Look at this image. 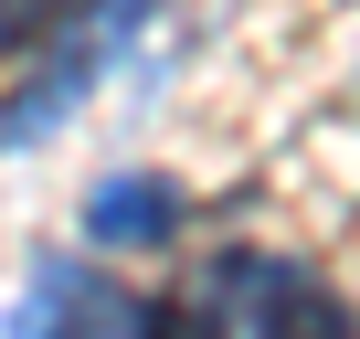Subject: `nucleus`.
Wrapping results in <instances>:
<instances>
[{"instance_id":"3","label":"nucleus","mask_w":360,"mask_h":339,"mask_svg":"<svg viewBox=\"0 0 360 339\" xmlns=\"http://www.w3.org/2000/svg\"><path fill=\"white\" fill-rule=\"evenodd\" d=\"M11 339H148V307L96 255H32L11 297Z\"/></svg>"},{"instance_id":"2","label":"nucleus","mask_w":360,"mask_h":339,"mask_svg":"<svg viewBox=\"0 0 360 339\" xmlns=\"http://www.w3.org/2000/svg\"><path fill=\"white\" fill-rule=\"evenodd\" d=\"M159 22V0H85L75 11V32L11 85V106H0V159H22V148H43V138H64V117L127 64V43Z\"/></svg>"},{"instance_id":"1","label":"nucleus","mask_w":360,"mask_h":339,"mask_svg":"<svg viewBox=\"0 0 360 339\" xmlns=\"http://www.w3.org/2000/svg\"><path fill=\"white\" fill-rule=\"evenodd\" d=\"M148 339H360V318L339 307V286L318 265L233 244L202 265V286L180 307H148Z\"/></svg>"},{"instance_id":"5","label":"nucleus","mask_w":360,"mask_h":339,"mask_svg":"<svg viewBox=\"0 0 360 339\" xmlns=\"http://www.w3.org/2000/svg\"><path fill=\"white\" fill-rule=\"evenodd\" d=\"M64 11H85V0H0V43H32V32H53Z\"/></svg>"},{"instance_id":"4","label":"nucleus","mask_w":360,"mask_h":339,"mask_svg":"<svg viewBox=\"0 0 360 339\" xmlns=\"http://www.w3.org/2000/svg\"><path fill=\"white\" fill-rule=\"evenodd\" d=\"M180 223H191V191L159 181V170H117L85 191V234L117 255H159V244H180Z\"/></svg>"}]
</instances>
